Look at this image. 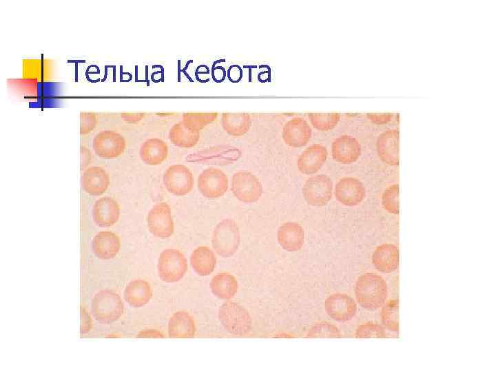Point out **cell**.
Masks as SVG:
<instances>
[{
	"mask_svg": "<svg viewBox=\"0 0 496 372\" xmlns=\"http://www.w3.org/2000/svg\"><path fill=\"white\" fill-rule=\"evenodd\" d=\"M388 295L384 279L375 273H365L357 280L355 296L358 304L364 309L373 310L385 303Z\"/></svg>",
	"mask_w": 496,
	"mask_h": 372,
	"instance_id": "6da1fadb",
	"label": "cell"
},
{
	"mask_svg": "<svg viewBox=\"0 0 496 372\" xmlns=\"http://www.w3.org/2000/svg\"><path fill=\"white\" fill-rule=\"evenodd\" d=\"M92 313L96 321L102 324H111L123 314L124 304L116 292L103 289L98 291L91 303Z\"/></svg>",
	"mask_w": 496,
	"mask_h": 372,
	"instance_id": "7a4b0ae2",
	"label": "cell"
},
{
	"mask_svg": "<svg viewBox=\"0 0 496 372\" xmlns=\"http://www.w3.org/2000/svg\"><path fill=\"white\" fill-rule=\"evenodd\" d=\"M218 318L229 333L242 336L251 329L252 319L248 311L240 304L227 301L218 310Z\"/></svg>",
	"mask_w": 496,
	"mask_h": 372,
	"instance_id": "3957f363",
	"label": "cell"
},
{
	"mask_svg": "<svg viewBox=\"0 0 496 372\" xmlns=\"http://www.w3.org/2000/svg\"><path fill=\"white\" fill-rule=\"evenodd\" d=\"M240 234L236 223L230 218L221 220L216 226L211 239L215 251L223 257H230L238 249Z\"/></svg>",
	"mask_w": 496,
	"mask_h": 372,
	"instance_id": "277c9868",
	"label": "cell"
},
{
	"mask_svg": "<svg viewBox=\"0 0 496 372\" xmlns=\"http://www.w3.org/2000/svg\"><path fill=\"white\" fill-rule=\"evenodd\" d=\"M188 269L184 254L176 249H166L159 255L157 271L159 278L165 282L180 280Z\"/></svg>",
	"mask_w": 496,
	"mask_h": 372,
	"instance_id": "5b68a950",
	"label": "cell"
},
{
	"mask_svg": "<svg viewBox=\"0 0 496 372\" xmlns=\"http://www.w3.org/2000/svg\"><path fill=\"white\" fill-rule=\"evenodd\" d=\"M231 190L234 196L240 201L252 203L260 198L263 188L260 181L254 174L241 171L233 175Z\"/></svg>",
	"mask_w": 496,
	"mask_h": 372,
	"instance_id": "8992f818",
	"label": "cell"
},
{
	"mask_svg": "<svg viewBox=\"0 0 496 372\" xmlns=\"http://www.w3.org/2000/svg\"><path fill=\"white\" fill-rule=\"evenodd\" d=\"M333 183L325 174L309 178L302 187V195L306 202L315 207L326 205L331 199Z\"/></svg>",
	"mask_w": 496,
	"mask_h": 372,
	"instance_id": "52a82bcc",
	"label": "cell"
},
{
	"mask_svg": "<svg viewBox=\"0 0 496 372\" xmlns=\"http://www.w3.org/2000/svg\"><path fill=\"white\" fill-rule=\"evenodd\" d=\"M167 190L176 196H185L193 189L194 178L190 169L183 165H170L163 175Z\"/></svg>",
	"mask_w": 496,
	"mask_h": 372,
	"instance_id": "ba28073f",
	"label": "cell"
},
{
	"mask_svg": "<svg viewBox=\"0 0 496 372\" xmlns=\"http://www.w3.org/2000/svg\"><path fill=\"white\" fill-rule=\"evenodd\" d=\"M147 223L149 231L155 237L165 238L171 236L174 224L169 205L165 202L154 205L147 214Z\"/></svg>",
	"mask_w": 496,
	"mask_h": 372,
	"instance_id": "9c48e42d",
	"label": "cell"
},
{
	"mask_svg": "<svg viewBox=\"0 0 496 372\" xmlns=\"http://www.w3.org/2000/svg\"><path fill=\"white\" fill-rule=\"evenodd\" d=\"M227 175L218 168L204 169L198 178V189L205 198L214 199L223 196L227 191Z\"/></svg>",
	"mask_w": 496,
	"mask_h": 372,
	"instance_id": "30bf717a",
	"label": "cell"
},
{
	"mask_svg": "<svg viewBox=\"0 0 496 372\" xmlns=\"http://www.w3.org/2000/svg\"><path fill=\"white\" fill-rule=\"evenodd\" d=\"M126 147V142L120 134L103 130L98 132L93 138L92 147L94 153L103 158H114L121 155Z\"/></svg>",
	"mask_w": 496,
	"mask_h": 372,
	"instance_id": "8fae6325",
	"label": "cell"
},
{
	"mask_svg": "<svg viewBox=\"0 0 496 372\" xmlns=\"http://www.w3.org/2000/svg\"><path fill=\"white\" fill-rule=\"evenodd\" d=\"M324 309L327 315L333 320L345 322L351 320L355 315L357 304L350 296L336 293L326 298Z\"/></svg>",
	"mask_w": 496,
	"mask_h": 372,
	"instance_id": "7c38bea8",
	"label": "cell"
},
{
	"mask_svg": "<svg viewBox=\"0 0 496 372\" xmlns=\"http://www.w3.org/2000/svg\"><path fill=\"white\" fill-rule=\"evenodd\" d=\"M334 194L341 204L353 207L364 200L366 190L364 184L358 178L344 177L336 183Z\"/></svg>",
	"mask_w": 496,
	"mask_h": 372,
	"instance_id": "4fadbf2b",
	"label": "cell"
},
{
	"mask_svg": "<svg viewBox=\"0 0 496 372\" xmlns=\"http://www.w3.org/2000/svg\"><path fill=\"white\" fill-rule=\"evenodd\" d=\"M282 136L287 145L301 147L308 143L311 136V129L304 118L295 117L285 123Z\"/></svg>",
	"mask_w": 496,
	"mask_h": 372,
	"instance_id": "5bb4252c",
	"label": "cell"
},
{
	"mask_svg": "<svg viewBox=\"0 0 496 372\" xmlns=\"http://www.w3.org/2000/svg\"><path fill=\"white\" fill-rule=\"evenodd\" d=\"M331 153L335 161L349 164L358 160L362 153V148L355 138L349 135H342L336 138L332 143Z\"/></svg>",
	"mask_w": 496,
	"mask_h": 372,
	"instance_id": "9a60e30c",
	"label": "cell"
},
{
	"mask_svg": "<svg viewBox=\"0 0 496 372\" xmlns=\"http://www.w3.org/2000/svg\"><path fill=\"white\" fill-rule=\"evenodd\" d=\"M120 213L119 205L114 198L109 196L99 198L92 207L93 220L101 227H108L116 224L118 220Z\"/></svg>",
	"mask_w": 496,
	"mask_h": 372,
	"instance_id": "2e32d148",
	"label": "cell"
},
{
	"mask_svg": "<svg viewBox=\"0 0 496 372\" xmlns=\"http://www.w3.org/2000/svg\"><path fill=\"white\" fill-rule=\"evenodd\" d=\"M399 130H387L378 137L376 148L379 157L390 165H399Z\"/></svg>",
	"mask_w": 496,
	"mask_h": 372,
	"instance_id": "e0dca14e",
	"label": "cell"
},
{
	"mask_svg": "<svg viewBox=\"0 0 496 372\" xmlns=\"http://www.w3.org/2000/svg\"><path fill=\"white\" fill-rule=\"evenodd\" d=\"M328 156L326 147L314 144L307 147L297 161L300 172L310 175L318 172L324 164Z\"/></svg>",
	"mask_w": 496,
	"mask_h": 372,
	"instance_id": "ac0fdd59",
	"label": "cell"
},
{
	"mask_svg": "<svg viewBox=\"0 0 496 372\" xmlns=\"http://www.w3.org/2000/svg\"><path fill=\"white\" fill-rule=\"evenodd\" d=\"M109 185V175L103 167L92 166L84 169L81 176V186L87 194L101 196L106 192Z\"/></svg>",
	"mask_w": 496,
	"mask_h": 372,
	"instance_id": "d6986e66",
	"label": "cell"
},
{
	"mask_svg": "<svg viewBox=\"0 0 496 372\" xmlns=\"http://www.w3.org/2000/svg\"><path fill=\"white\" fill-rule=\"evenodd\" d=\"M121 245L119 236L110 231H99L92 241V251L101 260L114 258L118 254Z\"/></svg>",
	"mask_w": 496,
	"mask_h": 372,
	"instance_id": "ffe728a7",
	"label": "cell"
},
{
	"mask_svg": "<svg viewBox=\"0 0 496 372\" xmlns=\"http://www.w3.org/2000/svg\"><path fill=\"white\" fill-rule=\"evenodd\" d=\"M277 240L283 249L290 252L297 251L304 244V229L295 222L285 223L278 229Z\"/></svg>",
	"mask_w": 496,
	"mask_h": 372,
	"instance_id": "44dd1931",
	"label": "cell"
},
{
	"mask_svg": "<svg viewBox=\"0 0 496 372\" xmlns=\"http://www.w3.org/2000/svg\"><path fill=\"white\" fill-rule=\"evenodd\" d=\"M372 263L377 270L384 273L395 271L399 265V249L391 243H384L378 246L374 250Z\"/></svg>",
	"mask_w": 496,
	"mask_h": 372,
	"instance_id": "7402d4cb",
	"label": "cell"
},
{
	"mask_svg": "<svg viewBox=\"0 0 496 372\" xmlns=\"http://www.w3.org/2000/svg\"><path fill=\"white\" fill-rule=\"evenodd\" d=\"M167 332L172 338H193L196 333L194 320L187 312L177 311L169 320Z\"/></svg>",
	"mask_w": 496,
	"mask_h": 372,
	"instance_id": "603a6c76",
	"label": "cell"
},
{
	"mask_svg": "<svg viewBox=\"0 0 496 372\" xmlns=\"http://www.w3.org/2000/svg\"><path fill=\"white\" fill-rule=\"evenodd\" d=\"M123 296L130 306L139 308L149 302L152 296V290L147 281L143 279H136L127 284Z\"/></svg>",
	"mask_w": 496,
	"mask_h": 372,
	"instance_id": "cb8c5ba5",
	"label": "cell"
},
{
	"mask_svg": "<svg viewBox=\"0 0 496 372\" xmlns=\"http://www.w3.org/2000/svg\"><path fill=\"white\" fill-rule=\"evenodd\" d=\"M141 160L148 165H158L168 154L167 144L163 140L152 138L145 141L139 151Z\"/></svg>",
	"mask_w": 496,
	"mask_h": 372,
	"instance_id": "d4e9b609",
	"label": "cell"
},
{
	"mask_svg": "<svg viewBox=\"0 0 496 372\" xmlns=\"http://www.w3.org/2000/svg\"><path fill=\"white\" fill-rule=\"evenodd\" d=\"M190 263L192 269L198 275L207 276L214 270L216 265V258L209 247L200 246L192 253Z\"/></svg>",
	"mask_w": 496,
	"mask_h": 372,
	"instance_id": "484cf974",
	"label": "cell"
},
{
	"mask_svg": "<svg viewBox=\"0 0 496 372\" xmlns=\"http://www.w3.org/2000/svg\"><path fill=\"white\" fill-rule=\"evenodd\" d=\"M213 294L218 298L229 300L234 297L238 290V282L231 273L222 272L213 276L210 282Z\"/></svg>",
	"mask_w": 496,
	"mask_h": 372,
	"instance_id": "4316f807",
	"label": "cell"
},
{
	"mask_svg": "<svg viewBox=\"0 0 496 372\" xmlns=\"http://www.w3.org/2000/svg\"><path fill=\"white\" fill-rule=\"evenodd\" d=\"M221 123L229 135L240 136L249 131L251 120L247 113H224L221 117Z\"/></svg>",
	"mask_w": 496,
	"mask_h": 372,
	"instance_id": "83f0119b",
	"label": "cell"
},
{
	"mask_svg": "<svg viewBox=\"0 0 496 372\" xmlns=\"http://www.w3.org/2000/svg\"><path fill=\"white\" fill-rule=\"evenodd\" d=\"M52 76V67L48 59H25L23 62V78L46 81Z\"/></svg>",
	"mask_w": 496,
	"mask_h": 372,
	"instance_id": "f1b7e54d",
	"label": "cell"
},
{
	"mask_svg": "<svg viewBox=\"0 0 496 372\" xmlns=\"http://www.w3.org/2000/svg\"><path fill=\"white\" fill-rule=\"evenodd\" d=\"M171 142L180 147H192L199 140V132L187 126L183 121L174 124L169 133Z\"/></svg>",
	"mask_w": 496,
	"mask_h": 372,
	"instance_id": "f546056e",
	"label": "cell"
},
{
	"mask_svg": "<svg viewBox=\"0 0 496 372\" xmlns=\"http://www.w3.org/2000/svg\"><path fill=\"white\" fill-rule=\"evenodd\" d=\"M381 320L384 327L389 331H399V302L397 299L389 300L382 305Z\"/></svg>",
	"mask_w": 496,
	"mask_h": 372,
	"instance_id": "4dcf8cb0",
	"label": "cell"
},
{
	"mask_svg": "<svg viewBox=\"0 0 496 372\" xmlns=\"http://www.w3.org/2000/svg\"><path fill=\"white\" fill-rule=\"evenodd\" d=\"M308 117L316 130L328 132L336 127L340 115L338 113H309Z\"/></svg>",
	"mask_w": 496,
	"mask_h": 372,
	"instance_id": "1f68e13d",
	"label": "cell"
},
{
	"mask_svg": "<svg viewBox=\"0 0 496 372\" xmlns=\"http://www.w3.org/2000/svg\"><path fill=\"white\" fill-rule=\"evenodd\" d=\"M216 112H188L183 115V121L192 129L199 132L217 117Z\"/></svg>",
	"mask_w": 496,
	"mask_h": 372,
	"instance_id": "d6a6232c",
	"label": "cell"
},
{
	"mask_svg": "<svg viewBox=\"0 0 496 372\" xmlns=\"http://www.w3.org/2000/svg\"><path fill=\"white\" fill-rule=\"evenodd\" d=\"M382 204L384 209L390 214H398L400 211L399 185L393 184L389 186L382 196Z\"/></svg>",
	"mask_w": 496,
	"mask_h": 372,
	"instance_id": "836d02e7",
	"label": "cell"
},
{
	"mask_svg": "<svg viewBox=\"0 0 496 372\" xmlns=\"http://www.w3.org/2000/svg\"><path fill=\"white\" fill-rule=\"evenodd\" d=\"M307 337L312 338H338L342 337V334L338 328L334 324L327 322H322L311 327L307 333Z\"/></svg>",
	"mask_w": 496,
	"mask_h": 372,
	"instance_id": "e575fe53",
	"label": "cell"
},
{
	"mask_svg": "<svg viewBox=\"0 0 496 372\" xmlns=\"http://www.w3.org/2000/svg\"><path fill=\"white\" fill-rule=\"evenodd\" d=\"M355 335L357 338H386V332L380 324L369 322L360 325Z\"/></svg>",
	"mask_w": 496,
	"mask_h": 372,
	"instance_id": "d590c367",
	"label": "cell"
},
{
	"mask_svg": "<svg viewBox=\"0 0 496 372\" xmlns=\"http://www.w3.org/2000/svg\"><path fill=\"white\" fill-rule=\"evenodd\" d=\"M97 124V116L93 112H82L80 116V132L85 135L90 133Z\"/></svg>",
	"mask_w": 496,
	"mask_h": 372,
	"instance_id": "8d00e7d4",
	"label": "cell"
},
{
	"mask_svg": "<svg viewBox=\"0 0 496 372\" xmlns=\"http://www.w3.org/2000/svg\"><path fill=\"white\" fill-rule=\"evenodd\" d=\"M17 88L25 96H34L37 94V81L30 79L17 80Z\"/></svg>",
	"mask_w": 496,
	"mask_h": 372,
	"instance_id": "74e56055",
	"label": "cell"
},
{
	"mask_svg": "<svg viewBox=\"0 0 496 372\" xmlns=\"http://www.w3.org/2000/svg\"><path fill=\"white\" fill-rule=\"evenodd\" d=\"M92 328V319L90 314L83 307H81V327L80 331L81 334L88 333Z\"/></svg>",
	"mask_w": 496,
	"mask_h": 372,
	"instance_id": "f35d334b",
	"label": "cell"
},
{
	"mask_svg": "<svg viewBox=\"0 0 496 372\" xmlns=\"http://www.w3.org/2000/svg\"><path fill=\"white\" fill-rule=\"evenodd\" d=\"M393 116V114H367V117L375 124L382 125L391 121Z\"/></svg>",
	"mask_w": 496,
	"mask_h": 372,
	"instance_id": "ab89813d",
	"label": "cell"
},
{
	"mask_svg": "<svg viewBox=\"0 0 496 372\" xmlns=\"http://www.w3.org/2000/svg\"><path fill=\"white\" fill-rule=\"evenodd\" d=\"M91 161V153L85 147L81 148V169H85Z\"/></svg>",
	"mask_w": 496,
	"mask_h": 372,
	"instance_id": "60d3db41",
	"label": "cell"
},
{
	"mask_svg": "<svg viewBox=\"0 0 496 372\" xmlns=\"http://www.w3.org/2000/svg\"><path fill=\"white\" fill-rule=\"evenodd\" d=\"M136 338H165L164 334L157 329H145L140 331L137 335Z\"/></svg>",
	"mask_w": 496,
	"mask_h": 372,
	"instance_id": "b9f144b4",
	"label": "cell"
},
{
	"mask_svg": "<svg viewBox=\"0 0 496 372\" xmlns=\"http://www.w3.org/2000/svg\"><path fill=\"white\" fill-rule=\"evenodd\" d=\"M121 116L123 118V119L126 121L134 123L139 121L142 119V118L144 116V114H132V113H125L122 114Z\"/></svg>",
	"mask_w": 496,
	"mask_h": 372,
	"instance_id": "7bdbcfd3",
	"label": "cell"
},
{
	"mask_svg": "<svg viewBox=\"0 0 496 372\" xmlns=\"http://www.w3.org/2000/svg\"><path fill=\"white\" fill-rule=\"evenodd\" d=\"M225 72L223 68L216 67L214 69L212 76L214 80L218 81V82H221V81L225 78Z\"/></svg>",
	"mask_w": 496,
	"mask_h": 372,
	"instance_id": "ee69618b",
	"label": "cell"
}]
</instances>
